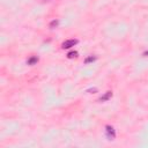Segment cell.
<instances>
[{"instance_id": "6da1fadb", "label": "cell", "mask_w": 148, "mask_h": 148, "mask_svg": "<svg viewBox=\"0 0 148 148\" xmlns=\"http://www.w3.org/2000/svg\"><path fill=\"white\" fill-rule=\"evenodd\" d=\"M75 44H77V39H67L61 44L62 49H71L72 46H74Z\"/></svg>"}, {"instance_id": "7a4b0ae2", "label": "cell", "mask_w": 148, "mask_h": 148, "mask_svg": "<svg viewBox=\"0 0 148 148\" xmlns=\"http://www.w3.org/2000/svg\"><path fill=\"white\" fill-rule=\"evenodd\" d=\"M105 128H106L105 131H106V136H108V139H109V140H113L114 136H116V132H114L113 127L110 126V125H108Z\"/></svg>"}, {"instance_id": "3957f363", "label": "cell", "mask_w": 148, "mask_h": 148, "mask_svg": "<svg viewBox=\"0 0 148 148\" xmlns=\"http://www.w3.org/2000/svg\"><path fill=\"white\" fill-rule=\"evenodd\" d=\"M111 96H112V92H111V91H106V92H105V94H104L102 97H99V98H98V101H99V102H104V101H108V99H109Z\"/></svg>"}, {"instance_id": "277c9868", "label": "cell", "mask_w": 148, "mask_h": 148, "mask_svg": "<svg viewBox=\"0 0 148 148\" xmlns=\"http://www.w3.org/2000/svg\"><path fill=\"white\" fill-rule=\"evenodd\" d=\"M37 61H38V57H31V58L28 59V64L29 65H35Z\"/></svg>"}, {"instance_id": "5b68a950", "label": "cell", "mask_w": 148, "mask_h": 148, "mask_svg": "<svg viewBox=\"0 0 148 148\" xmlns=\"http://www.w3.org/2000/svg\"><path fill=\"white\" fill-rule=\"evenodd\" d=\"M76 57H77V52H76V51L68 52V54H67V58H69V59H72V58H76Z\"/></svg>"}, {"instance_id": "8992f818", "label": "cell", "mask_w": 148, "mask_h": 148, "mask_svg": "<svg viewBox=\"0 0 148 148\" xmlns=\"http://www.w3.org/2000/svg\"><path fill=\"white\" fill-rule=\"evenodd\" d=\"M58 24H59V21H58V20H53V21L50 23V28L53 29V28H56Z\"/></svg>"}, {"instance_id": "52a82bcc", "label": "cell", "mask_w": 148, "mask_h": 148, "mask_svg": "<svg viewBox=\"0 0 148 148\" xmlns=\"http://www.w3.org/2000/svg\"><path fill=\"white\" fill-rule=\"evenodd\" d=\"M94 60H96V57H89V58H87V59L84 60V62H86V64H88V62L94 61Z\"/></svg>"}, {"instance_id": "ba28073f", "label": "cell", "mask_w": 148, "mask_h": 148, "mask_svg": "<svg viewBox=\"0 0 148 148\" xmlns=\"http://www.w3.org/2000/svg\"><path fill=\"white\" fill-rule=\"evenodd\" d=\"M143 56H148V51H147V52H145V53H143Z\"/></svg>"}]
</instances>
